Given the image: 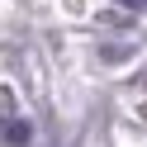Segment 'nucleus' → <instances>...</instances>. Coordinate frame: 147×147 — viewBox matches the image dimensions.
Masks as SVG:
<instances>
[{"mask_svg":"<svg viewBox=\"0 0 147 147\" xmlns=\"http://www.w3.org/2000/svg\"><path fill=\"white\" fill-rule=\"evenodd\" d=\"M133 5H138V10H147V0H133Z\"/></svg>","mask_w":147,"mask_h":147,"instance_id":"obj_1","label":"nucleus"}]
</instances>
